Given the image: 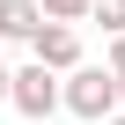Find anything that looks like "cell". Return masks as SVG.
<instances>
[{
  "label": "cell",
  "instance_id": "obj_1",
  "mask_svg": "<svg viewBox=\"0 0 125 125\" xmlns=\"http://www.w3.org/2000/svg\"><path fill=\"white\" fill-rule=\"evenodd\" d=\"M66 110H74L81 125H110V118L125 110V81H118L110 66H74V74H66Z\"/></svg>",
  "mask_w": 125,
  "mask_h": 125
},
{
  "label": "cell",
  "instance_id": "obj_2",
  "mask_svg": "<svg viewBox=\"0 0 125 125\" xmlns=\"http://www.w3.org/2000/svg\"><path fill=\"white\" fill-rule=\"evenodd\" d=\"M15 110L30 125H44L52 110H66V74H52L44 59H30V66H15Z\"/></svg>",
  "mask_w": 125,
  "mask_h": 125
},
{
  "label": "cell",
  "instance_id": "obj_3",
  "mask_svg": "<svg viewBox=\"0 0 125 125\" xmlns=\"http://www.w3.org/2000/svg\"><path fill=\"white\" fill-rule=\"evenodd\" d=\"M30 59H44L52 74L88 66V59H81V30H74V22H44V30H37V44H30Z\"/></svg>",
  "mask_w": 125,
  "mask_h": 125
},
{
  "label": "cell",
  "instance_id": "obj_4",
  "mask_svg": "<svg viewBox=\"0 0 125 125\" xmlns=\"http://www.w3.org/2000/svg\"><path fill=\"white\" fill-rule=\"evenodd\" d=\"M44 22H52L44 0H0V44H37Z\"/></svg>",
  "mask_w": 125,
  "mask_h": 125
},
{
  "label": "cell",
  "instance_id": "obj_5",
  "mask_svg": "<svg viewBox=\"0 0 125 125\" xmlns=\"http://www.w3.org/2000/svg\"><path fill=\"white\" fill-rule=\"evenodd\" d=\"M44 15H52V22H88L96 0H44Z\"/></svg>",
  "mask_w": 125,
  "mask_h": 125
},
{
  "label": "cell",
  "instance_id": "obj_6",
  "mask_svg": "<svg viewBox=\"0 0 125 125\" xmlns=\"http://www.w3.org/2000/svg\"><path fill=\"white\" fill-rule=\"evenodd\" d=\"M88 22H103V37H125V0H96Z\"/></svg>",
  "mask_w": 125,
  "mask_h": 125
},
{
  "label": "cell",
  "instance_id": "obj_7",
  "mask_svg": "<svg viewBox=\"0 0 125 125\" xmlns=\"http://www.w3.org/2000/svg\"><path fill=\"white\" fill-rule=\"evenodd\" d=\"M103 66H110V74L125 81V37H110V52H103Z\"/></svg>",
  "mask_w": 125,
  "mask_h": 125
},
{
  "label": "cell",
  "instance_id": "obj_8",
  "mask_svg": "<svg viewBox=\"0 0 125 125\" xmlns=\"http://www.w3.org/2000/svg\"><path fill=\"white\" fill-rule=\"evenodd\" d=\"M0 103H15V66H0Z\"/></svg>",
  "mask_w": 125,
  "mask_h": 125
},
{
  "label": "cell",
  "instance_id": "obj_9",
  "mask_svg": "<svg viewBox=\"0 0 125 125\" xmlns=\"http://www.w3.org/2000/svg\"><path fill=\"white\" fill-rule=\"evenodd\" d=\"M110 125H125V110H118V118H110Z\"/></svg>",
  "mask_w": 125,
  "mask_h": 125
}]
</instances>
